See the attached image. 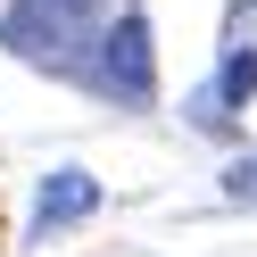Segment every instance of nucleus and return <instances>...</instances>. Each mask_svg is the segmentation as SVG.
I'll list each match as a JSON object with an SVG mask.
<instances>
[{
  "mask_svg": "<svg viewBox=\"0 0 257 257\" xmlns=\"http://www.w3.org/2000/svg\"><path fill=\"white\" fill-rule=\"evenodd\" d=\"M108 83H116L124 91V100H150V25H141V17H116V25H108Z\"/></svg>",
  "mask_w": 257,
  "mask_h": 257,
  "instance_id": "1",
  "label": "nucleus"
},
{
  "mask_svg": "<svg viewBox=\"0 0 257 257\" xmlns=\"http://www.w3.org/2000/svg\"><path fill=\"white\" fill-rule=\"evenodd\" d=\"M91 207H100V183H91L83 166H58L50 183H42V232H50V224H83Z\"/></svg>",
  "mask_w": 257,
  "mask_h": 257,
  "instance_id": "2",
  "label": "nucleus"
},
{
  "mask_svg": "<svg viewBox=\"0 0 257 257\" xmlns=\"http://www.w3.org/2000/svg\"><path fill=\"white\" fill-rule=\"evenodd\" d=\"M249 91H257V58L232 50V58H224V75H216V108H240Z\"/></svg>",
  "mask_w": 257,
  "mask_h": 257,
  "instance_id": "3",
  "label": "nucleus"
},
{
  "mask_svg": "<svg viewBox=\"0 0 257 257\" xmlns=\"http://www.w3.org/2000/svg\"><path fill=\"white\" fill-rule=\"evenodd\" d=\"M50 9H91V0H50Z\"/></svg>",
  "mask_w": 257,
  "mask_h": 257,
  "instance_id": "4",
  "label": "nucleus"
}]
</instances>
